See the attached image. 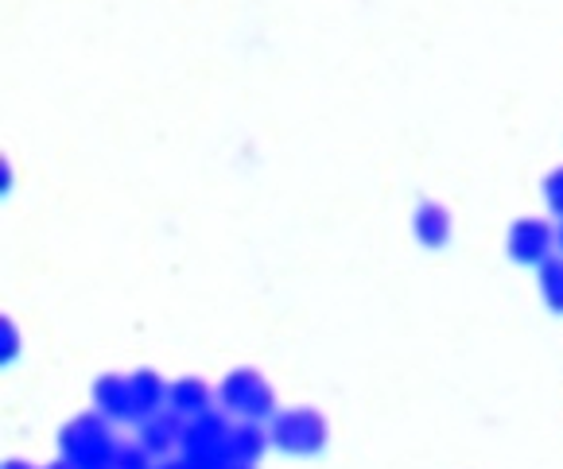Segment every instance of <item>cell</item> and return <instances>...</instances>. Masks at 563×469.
<instances>
[{"label": "cell", "instance_id": "1", "mask_svg": "<svg viewBox=\"0 0 563 469\" xmlns=\"http://www.w3.org/2000/svg\"><path fill=\"white\" fill-rule=\"evenodd\" d=\"M58 446L75 469H113L117 454H121V443L106 427V415H78L75 423L63 427Z\"/></svg>", "mask_w": 563, "mask_h": 469}, {"label": "cell", "instance_id": "2", "mask_svg": "<svg viewBox=\"0 0 563 469\" xmlns=\"http://www.w3.org/2000/svg\"><path fill=\"white\" fill-rule=\"evenodd\" d=\"M218 400L230 415H241L249 423L276 420V392L257 369H233L225 372L222 388H218Z\"/></svg>", "mask_w": 563, "mask_h": 469}, {"label": "cell", "instance_id": "3", "mask_svg": "<svg viewBox=\"0 0 563 469\" xmlns=\"http://www.w3.org/2000/svg\"><path fill=\"white\" fill-rule=\"evenodd\" d=\"M273 446H280L284 454H296V458H311L327 446V420L316 412V407H291V412H276L273 427Z\"/></svg>", "mask_w": 563, "mask_h": 469}, {"label": "cell", "instance_id": "4", "mask_svg": "<svg viewBox=\"0 0 563 469\" xmlns=\"http://www.w3.org/2000/svg\"><path fill=\"white\" fill-rule=\"evenodd\" d=\"M555 245V230L540 217H517L509 225V237H506V253L509 260L525 264V268H540V264L552 256Z\"/></svg>", "mask_w": 563, "mask_h": 469}, {"label": "cell", "instance_id": "5", "mask_svg": "<svg viewBox=\"0 0 563 469\" xmlns=\"http://www.w3.org/2000/svg\"><path fill=\"white\" fill-rule=\"evenodd\" d=\"M167 392H172V384H164V377L156 369H136L129 377V400H133V415L129 420L148 423L152 415L167 412Z\"/></svg>", "mask_w": 563, "mask_h": 469}, {"label": "cell", "instance_id": "6", "mask_svg": "<svg viewBox=\"0 0 563 469\" xmlns=\"http://www.w3.org/2000/svg\"><path fill=\"white\" fill-rule=\"evenodd\" d=\"M451 210L448 206H440V202H420L416 206V214H412V233H416V241H420L423 248H448V241H451Z\"/></svg>", "mask_w": 563, "mask_h": 469}, {"label": "cell", "instance_id": "7", "mask_svg": "<svg viewBox=\"0 0 563 469\" xmlns=\"http://www.w3.org/2000/svg\"><path fill=\"white\" fill-rule=\"evenodd\" d=\"M167 412H175L179 420H199L210 412V388L199 377H183L167 392Z\"/></svg>", "mask_w": 563, "mask_h": 469}, {"label": "cell", "instance_id": "8", "mask_svg": "<svg viewBox=\"0 0 563 469\" xmlns=\"http://www.w3.org/2000/svg\"><path fill=\"white\" fill-rule=\"evenodd\" d=\"M183 427H187V420H179L175 412L152 415L148 423H141V446L148 454H159V458H164L167 450L183 446Z\"/></svg>", "mask_w": 563, "mask_h": 469}, {"label": "cell", "instance_id": "9", "mask_svg": "<svg viewBox=\"0 0 563 469\" xmlns=\"http://www.w3.org/2000/svg\"><path fill=\"white\" fill-rule=\"evenodd\" d=\"M93 404H98V415H106V420H129V415H133L129 377H117V372L98 377V384H93Z\"/></svg>", "mask_w": 563, "mask_h": 469}, {"label": "cell", "instance_id": "10", "mask_svg": "<svg viewBox=\"0 0 563 469\" xmlns=\"http://www.w3.org/2000/svg\"><path fill=\"white\" fill-rule=\"evenodd\" d=\"M537 283H540V299L548 303V311L563 314V256L560 253H552L544 264H540Z\"/></svg>", "mask_w": 563, "mask_h": 469}, {"label": "cell", "instance_id": "11", "mask_svg": "<svg viewBox=\"0 0 563 469\" xmlns=\"http://www.w3.org/2000/svg\"><path fill=\"white\" fill-rule=\"evenodd\" d=\"M273 446V435H268L261 423H238L233 427V454H238L241 461H261V454Z\"/></svg>", "mask_w": 563, "mask_h": 469}, {"label": "cell", "instance_id": "12", "mask_svg": "<svg viewBox=\"0 0 563 469\" xmlns=\"http://www.w3.org/2000/svg\"><path fill=\"white\" fill-rule=\"evenodd\" d=\"M544 202H548V210H552V214L563 222V167L548 171V179H544Z\"/></svg>", "mask_w": 563, "mask_h": 469}, {"label": "cell", "instance_id": "13", "mask_svg": "<svg viewBox=\"0 0 563 469\" xmlns=\"http://www.w3.org/2000/svg\"><path fill=\"white\" fill-rule=\"evenodd\" d=\"M148 458H152V454L144 450V446H121L113 469H148Z\"/></svg>", "mask_w": 563, "mask_h": 469}, {"label": "cell", "instance_id": "14", "mask_svg": "<svg viewBox=\"0 0 563 469\" xmlns=\"http://www.w3.org/2000/svg\"><path fill=\"white\" fill-rule=\"evenodd\" d=\"M16 354H20L16 326H12V319H0V357H4V361H12Z\"/></svg>", "mask_w": 563, "mask_h": 469}, {"label": "cell", "instance_id": "15", "mask_svg": "<svg viewBox=\"0 0 563 469\" xmlns=\"http://www.w3.org/2000/svg\"><path fill=\"white\" fill-rule=\"evenodd\" d=\"M159 469H195V466L187 458H183V461H167V466H159Z\"/></svg>", "mask_w": 563, "mask_h": 469}, {"label": "cell", "instance_id": "16", "mask_svg": "<svg viewBox=\"0 0 563 469\" xmlns=\"http://www.w3.org/2000/svg\"><path fill=\"white\" fill-rule=\"evenodd\" d=\"M4 469H35V466H27V461L16 458V461H4Z\"/></svg>", "mask_w": 563, "mask_h": 469}, {"label": "cell", "instance_id": "17", "mask_svg": "<svg viewBox=\"0 0 563 469\" xmlns=\"http://www.w3.org/2000/svg\"><path fill=\"white\" fill-rule=\"evenodd\" d=\"M555 248H560V256H563V222H560V230H555Z\"/></svg>", "mask_w": 563, "mask_h": 469}, {"label": "cell", "instance_id": "18", "mask_svg": "<svg viewBox=\"0 0 563 469\" xmlns=\"http://www.w3.org/2000/svg\"><path fill=\"white\" fill-rule=\"evenodd\" d=\"M225 469H253V461H233V466H225Z\"/></svg>", "mask_w": 563, "mask_h": 469}, {"label": "cell", "instance_id": "19", "mask_svg": "<svg viewBox=\"0 0 563 469\" xmlns=\"http://www.w3.org/2000/svg\"><path fill=\"white\" fill-rule=\"evenodd\" d=\"M47 469H75V466H70V461L63 458V461H55V466H47Z\"/></svg>", "mask_w": 563, "mask_h": 469}]
</instances>
